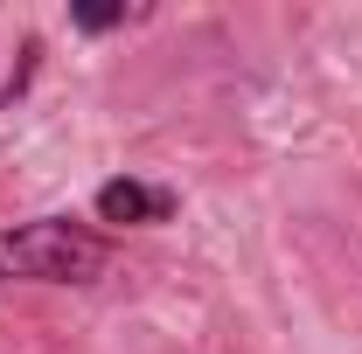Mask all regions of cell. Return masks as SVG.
<instances>
[{"instance_id":"obj_1","label":"cell","mask_w":362,"mask_h":354,"mask_svg":"<svg viewBox=\"0 0 362 354\" xmlns=\"http://www.w3.org/2000/svg\"><path fill=\"white\" fill-rule=\"evenodd\" d=\"M112 264V243L70 216H35L0 229V285H90Z\"/></svg>"},{"instance_id":"obj_2","label":"cell","mask_w":362,"mask_h":354,"mask_svg":"<svg viewBox=\"0 0 362 354\" xmlns=\"http://www.w3.org/2000/svg\"><path fill=\"white\" fill-rule=\"evenodd\" d=\"M98 216L119 222V229H153V222L175 216V188H153V181H105V188H98Z\"/></svg>"},{"instance_id":"obj_3","label":"cell","mask_w":362,"mask_h":354,"mask_svg":"<svg viewBox=\"0 0 362 354\" xmlns=\"http://www.w3.org/2000/svg\"><path fill=\"white\" fill-rule=\"evenodd\" d=\"M70 21H77V28H90V35H105V28H126L133 14H126V7H77Z\"/></svg>"}]
</instances>
